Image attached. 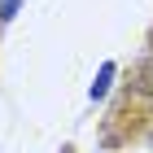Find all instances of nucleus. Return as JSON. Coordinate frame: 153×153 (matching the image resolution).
<instances>
[{
  "instance_id": "obj_4",
  "label": "nucleus",
  "mask_w": 153,
  "mask_h": 153,
  "mask_svg": "<svg viewBox=\"0 0 153 153\" xmlns=\"http://www.w3.org/2000/svg\"><path fill=\"white\" fill-rule=\"evenodd\" d=\"M61 153H74V149H61Z\"/></svg>"
},
{
  "instance_id": "obj_3",
  "label": "nucleus",
  "mask_w": 153,
  "mask_h": 153,
  "mask_svg": "<svg viewBox=\"0 0 153 153\" xmlns=\"http://www.w3.org/2000/svg\"><path fill=\"white\" fill-rule=\"evenodd\" d=\"M13 13H18V0H0V22H9Z\"/></svg>"
},
{
  "instance_id": "obj_2",
  "label": "nucleus",
  "mask_w": 153,
  "mask_h": 153,
  "mask_svg": "<svg viewBox=\"0 0 153 153\" xmlns=\"http://www.w3.org/2000/svg\"><path fill=\"white\" fill-rule=\"evenodd\" d=\"M109 79H114V66L105 61V66H101V79L92 83V96H105V83H109Z\"/></svg>"
},
{
  "instance_id": "obj_1",
  "label": "nucleus",
  "mask_w": 153,
  "mask_h": 153,
  "mask_svg": "<svg viewBox=\"0 0 153 153\" xmlns=\"http://www.w3.org/2000/svg\"><path fill=\"white\" fill-rule=\"evenodd\" d=\"M127 109L153 118V53H149V57H140V61H136V70L127 74V101H123L118 114H127Z\"/></svg>"
}]
</instances>
